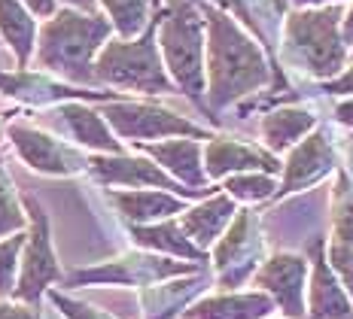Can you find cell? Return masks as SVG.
<instances>
[{
	"label": "cell",
	"mask_w": 353,
	"mask_h": 319,
	"mask_svg": "<svg viewBox=\"0 0 353 319\" xmlns=\"http://www.w3.org/2000/svg\"><path fill=\"white\" fill-rule=\"evenodd\" d=\"M292 3H296L299 10H314V6H338V3H344V0H292Z\"/></svg>",
	"instance_id": "ab89813d"
},
{
	"label": "cell",
	"mask_w": 353,
	"mask_h": 319,
	"mask_svg": "<svg viewBox=\"0 0 353 319\" xmlns=\"http://www.w3.org/2000/svg\"><path fill=\"white\" fill-rule=\"evenodd\" d=\"M234 213H238V207H234L229 195H208L198 207H192V210H183L176 225L183 228V234H186L198 249L208 252L213 243L223 237L225 228H229Z\"/></svg>",
	"instance_id": "ac0fdd59"
},
{
	"label": "cell",
	"mask_w": 353,
	"mask_h": 319,
	"mask_svg": "<svg viewBox=\"0 0 353 319\" xmlns=\"http://www.w3.org/2000/svg\"><path fill=\"white\" fill-rule=\"evenodd\" d=\"M55 119L61 122V128L77 140V143L88 146V150H101V152H113L122 155V143L116 140V134L110 131V125L101 119V113L83 107L79 101H64L55 110Z\"/></svg>",
	"instance_id": "ffe728a7"
},
{
	"label": "cell",
	"mask_w": 353,
	"mask_h": 319,
	"mask_svg": "<svg viewBox=\"0 0 353 319\" xmlns=\"http://www.w3.org/2000/svg\"><path fill=\"white\" fill-rule=\"evenodd\" d=\"M341 6L296 10L283 25L281 58L307 79L329 83L344 70L347 46L341 43Z\"/></svg>",
	"instance_id": "3957f363"
},
{
	"label": "cell",
	"mask_w": 353,
	"mask_h": 319,
	"mask_svg": "<svg viewBox=\"0 0 353 319\" xmlns=\"http://www.w3.org/2000/svg\"><path fill=\"white\" fill-rule=\"evenodd\" d=\"M110 201L131 225H152V222L171 219L186 210V201L171 192H113Z\"/></svg>",
	"instance_id": "603a6c76"
},
{
	"label": "cell",
	"mask_w": 353,
	"mask_h": 319,
	"mask_svg": "<svg viewBox=\"0 0 353 319\" xmlns=\"http://www.w3.org/2000/svg\"><path fill=\"white\" fill-rule=\"evenodd\" d=\"M0 92L28 103H55V101H119V92H77L61 83L40 76V73H0Z\"/></svg>",
	"instance_id": "e0dca14e"
},
{
	"label": "cell",
	"mask_w": 353,
	"mask_h": 319,
	"mask_svg": "<svg viewBox=\"0 0 353 319\" xmlns=\"http://www.w3.org/2000/svg\"><path fill=\"white\" fill-rule=\"evenodd\" d=\"M307 319H353V301L338 283L326 262V240L317 237L311 243V274H307Z\"/></svg>",
	"instance_id": "5bb4252c"
},
{
	"label": "cell",
	"mask_w": 353,
	"mask_h": 319,
	"mask_svg": "<svg viewBox=\"0 0 353 319\" xmlns=\"http://www.w3.org/2000/svg\"><path fill=\"white\" fill-rule=\"evenodd\" d=\"M225 195L232 201H244V204H259L265 198H274L277 183L268 174H232L225 176Z\"/></svg>",
	"instance_id": "f1b7e54d"
},
{
	"label": "cell",
	"mask_w": 353,
	"mask_h": 319,
	"mask_svg": "<svg viewBox=\"0 0 353 319\" xmlns=\"http://www.w3.org/2000/svg\"><path fill=\"white\" fill-rule=\"evenodd\" d=\"M141 152L159 161V167L168 170V176L176 183H186L192 192L210 195V180L204 174L201 146L195 140H165V143H141Z\"/></svg>",
	"instance_id": "2e32d148"
},
{
	"label": "cell",
	"mask_w": 353,
	"mask_h": 319,
	"mask_svg": "<svg viewBox=\"0 0 353 319\" xmlns=\"http://www.w3.org/2000/svg\"><path fill=\"white\" fill-rule=\"evenodd\" d=\"M156 0H101V6L107 10L110 25L119 34V40H134L146 31L150 25V10Z\"/></svg>",
	"instance_id": "4316f807"
},
{
	"label": "cell",
	"mask_w": 353,
	"mask_h": 319,
	"mask_svg": "<svg viewBox=\"0 0 353 319\" xmlns=\"http://www.w3.org/2000/svg\"><path fill=\"white\" fill-rule=\"evenodd\" d=\"M49 298H52V304L64 313V319H113L110 313H104V310H94L92 304L68 298V295H61L58 289H49Z\"/></svg>",
	"instance_id": "d6a6232c"
},
{
	"label": "cell",
	"mask_w": 353,
	"mask_h": 319,
	"mask_svg": "<svg viewBox=\"0 0 353 319\" xmlns=\"http://www.w3.org/2000/svg\"><path fill=\"white\" fill-rule=\"evenodd\" d=\"M64 3H68L70 10H77V12H85V16H94V6H98V0H64Z\"/></svg>",
	"instance_id": "f35d334b"
},
{
	"label": "cell",
	"mask_w": 353,
	"mask_h": 319,
	"mask_svg": "<svg viewBox=\"0 0 353 319\" xmlns=\"http://www.w3.org/2000/svg\"><path fill=\"white\" fill-rule=\"evenodd\" d=\"M156 3H159V0H156Z\"/></svg>",
	"instance_id": "b9f144b4"
},
{
	"label": "cell",
	"mask_w": 353,
	"mask_h": 319,
	"mask_svg": "<svg viewBox=\"0 0 353 319\" xmlns=\"http://www.w3.org/2000/svg\"><path fill=\"white\" fill-rule=\"evenodd\" d=\"M274 301L265 292H225L201 298L183 313V319H268Z\"/></svg>",
	"instance_id": "44dd1931"
},
{
	"label": "cell",
	"mask_w": 353,
	"mask_h": 319,
	"mask_svg": "<svg viewBox=\"0 0 353 319\" xmlns=\"http://www.w3.org/2000/svg\"><path fill=\"white\" fill-rule=\"evenodd\" d=\"M341 43L344 46H350L353 43V3H350V10L344 12V19H341Z\"/></svg>",
	"instance_id": "74e56055"
},
{
	"label": "cell",
	"mask_w": 353,
	"mask_h": 319,
	"mask_svg": "<svg viewBox=\"0 0 353 319\" xmlns=\"http://www.w3.org/2000/svg\"><path fill=\"white\" fill-rule=\"evenodd\" d=\"M19 3L25 6L28 12L40 16V19H52L55 16V0H19Z\"/></svg>",
	"instance_id": "d590c367"
},
{
	"label": "cell",
	"mask_w": 353,
	"mask_h": 319,
	"mask_svg": "<svg viewBox=\"0 0 353 319\" xmlns=\"http://www.w3.org/2000/svg\"><path fill=\"white\" fill-rule=\"evenodd\" d=\"M25 228V213L16 201V189L10 183V174L0 158V234H19Z\"/></svg>",
	"instance_id": "f546056e"
},
{
	"label": "cell",
	"mask_w": 353,
	"mask_h": 319,
	"mask_svg": "<svg viewBox=\"0 0 353 319\" xmlns=\"http://www.w3.org/2000/svg\"><path fill=\"white\" fill-rule=\"evenodd\" d=\"M113 25L101 16L77 10H58L43 25L37 43V68L58 73L70 83H94V55L104 49Z\"/></svg>",
	"instance_id": "7a4b0ae2"
},
{
	"label": "cell",
	"mask_w": 353,
	"mask_h": 319,
	"mask_svg": "<svg viewBox=\"0 0 353 319\" xmlns=\"http://www.w3.org/2000/svg\"><path fill=\"white\" fill-rule=\"evenodd\" d=\"M332 240L353 247V176L338 170L332 192Z\"/></svg>",
	"instance_id": "83f0119b"
},
{
	"label": "cell",
	"mask_w": 353,
	"mask_h": 319,
	"mask_svg": "<svg viewBox=\"0 0 353 319\" xmlns=\"http://www.w3.org/2000/svg\"><path fill=\"white\" fill-rule=\"evenodd\" d=\"M201 16L208 25V110H225L274 83V70L265 61L259 43L229 12L201 3Z\"/></svg>",
	"instance_id": "6da1fadb"
},
{
	"label": "cell",
	"mask_w": 353,
	"mask_h": 319,
	"mask_svg": "<svg viewBox=\"0 0 353 319\" xmlns=\"http://www.w3.org/2000/svg\"><path fill=\"white\" fill-rule=\"evenodd\" d=\"M338 167V152H335V140L332 131L326 125H317L314 134H307L301 140V146L290 152L283 170V183L277 185L274 198H286L292 192L311 189L314 183H320L323 176H329Z\"/></svg>",
	"instance_id": "8fae6325"
},
{
	"label": "cell",
	"mask_w": 353,
	"mask_h": 319,
	"mask_svg": "<svg viewBox=\"0 0 353 319\" xmlns=\"http://www.w3.org/2000/svg\"><path fill=\"white\" fill-rule=\"evenodd\" d=\"M101 119L110 125V131L116 137L137 140V143L141 140H159V137H195V140L213 137L201 125L189 122V119L176 116L165 107H152V103L113 101L101 110Z\"/></svg>",
	"instance_id": "8992f818"
},
{
	"label": "cell",
	"mask_w": 353,
	"mask_h": 319,
	"mask_svg": "<svg viewBox=\"0 0 353 319\" xmlns=\"http://www.w3.org/2000/svg\"><path fill=\"white\" fill-rule=\"evenodd\" d=\"M326 252H329V268L338 277V283L344 286V292H350V301H353V247L329 240Z\"/></svg>",
	"instance_id": "1f68e13d"
},
{
	"label": "cell",
	"mask_w": 353,
	"mask_h": 319,
	"mask_svg": "<svg viewBox=\"0 0 353 319\" xmlns=\"http://www.w3.org/2000/svg\"><path fill=\"white\" fill-rule=\"evenodd\" d=\"M131 237H134L137 247H146V249H161V252H171V256H180V258H189V262H208V252H201L183 234V228L176 225L174 219L168 222H152V225H131Z\"/></svg>",
	"instance_id": "cb8c5ba5"
},
{
	"label": "cell",
	"mask_w": 353,
	"mask_h": 319,
	"mask_svg": "<svg viewBox=\"0 0 353 319\" xmlns=\"http://www.w3.org/2000/svg\"><path fill=\"white\" fill-rule=\"evenodd\" d=\"M0 319H40L34 304H6L0 301Z\"/></svg>",
	"instance_id": "e575fe53"
},
{
	"label": "cell",
	"mask_w": 353,
	"mask_h": 319,
	"mask_svg": "<svg viewBox=\"0 0 353 319\" xmlns=\"http://www.w3.org/2000/svg\"><path fill=\"white\" fill-rule=\"evenodd\" d=\"M311 262L301 252H277V256L265 258L256 268V283L262 286L265 295H271L274 307H281L290 319L305 316V289Z\"/></svg>",
	"instance_id": "30bf717a"
},
{
	"label": "cell",
	"mask_w": 353,
	"mask_h": 319,
	"mask_svg": "<svg viewBox=\"0 0 353 319\" xmlns=\"http://www.w3.org/2000/svg\"><path fill=\"white\" fill-rule=\"evenodd\" d=\"M204 289V274L198 271L192 280H183V283H168L161 289H150L143 292V307H146V319H171L176 310L183 307L195 292Z\"/></svg>",
	"instance_id": "484cf974"
},
{
	"label": "cell",
	"mask_w": 353,
	"mask_h": 319,
	"mask_svg": "<svg viewBox=\"0 0 353 319\" xmlns=\"http://www.w3.org/2000/svg\"><path fill=\"white\" fill-rule=\"evenodd\" d=\"M85 167H92V174L107 185H131V189H141V185H152V189H165L176 198H208L201 192H189L180 189V183L171 180L159 165H152L150 158H131V155H94L85 161Z\"/></svg>",
	"instance_id": "7c38bea8"
},
{
	"label": "cell",
	"mask_w": 353,
	"mask_h": 319,
	"mask_svg": "<svg viewBox=\"0 0 353 319\" xmlns=\"http://www.w3.org/2000/svg\"><path fill=\"white\" fill-rule=\"evenodd\" d=\"M21 247H25V234H12L10 240H0V298L16 289V268Z\"/></svg>",
	"instance_id": "4dcf8cb0"
},
{
	"label": "cell",
	"mask_w": 353,
	"mask_h": 319,
	"mask_svg": "<svg viewBox=\"0 0 353 319\" xmlns=\"http://www.w3.org/2000/svg\"><path fill=\"white\" fill-rule=\"evenodd\" d=\"M314 128H317V116L307 107H277V110H271V113H265L262 125H259L262 140L271 155L286 152L290 146H296L301 137L311 134Z\"/></svg>",
	"instance_id": "7402d4cb"
},
{
	"label": "cell",
	"mask_w": 353,
	"mask_h": 319,
	"mask_svg": "<svg viewBox=\"0 0 353 319\" xmlns=\"http://www.w3.org/2000/svg\"><path fill=\"white\" fill-rule=\"evenodd\" d=\"M320 92L326 94H353V64L347 70H341L335 79H329V83L320 85Z\"/></svg>",
	"instance_id": "836d02e7"
},
{
	"label": "cell",
	"mask_w": 353,
	"mask_h": 319,
	"mask_svg": "<svg viewBox=\"0 0 353 319\" xmlns=\"http://www.w3.org/2000/svg\"><path fill=\"white\" fill-rule=\"evenodd\" d=\"M25 207L31 210V234L25 237V256H21V274H19V283L12 289L19 301L34 304L40 301V295L46 292L49 286L61 277L55 262V252H52V237H49V219L43 213L40 201L34 195H25Z\"/></svg>",
	"instance_id": "ba28073f"
},
{
	"label": "cell",
	"mask_w": 353,
	"mask_h": 319,
	"mask_svg": "<svg viewBox=\"0 0 353 319\" xmlns=\"http://www.w3.org/2000/svg\"><path fill=\"white\" fill-rule=\"evenodd\" d=\"M219 3L244 21L250 31H253L256 43H265V46H268L274 79L283 85V76H281V70H277V34H274V28L281 25L290 0H219Z\"/></svg>",
	"instance_id": "d6986e66"
},
{
	"label": "cell",
	"mask_w": 353,
	"mask_h": 319,
	"mask_svg": "<svg viewBox=\"0 0 353 319\" xmlns=\"http://www.w3.org/2000/svg\"><path fill=\"white\" fill-rule=\"evenodd\" d=\"M262 256H265V237L259 216L253 210H238L234 219L229 222V228L223 231V237L216 240V249H213L219 286L225 289L244 286L256 274V268L265 262Z\"/></svg>",
	"instance_id": "52a82bcc"
},
{
	"label": "cell",
	"mask_w": 353,
	"mask_h": 319,
	"mask_svg": "<svg viewBox=\"0 0 353 319\" xmlns=\"http://www.w3.org/2000/svg\"><path fill=\"white\" fill-rule=\"evenodd\" d=\"M159 55L171 83L195 101L204 103V16L192 0H171L168 10L156 21Z\"/></svg>",
	"instance_id": "277c9868"
},
{
	"label": "cell",
	"mask_w": 353,
	"mask_h": 319,
	"mask_svg": "<svg viewBox=\"0 0 353 319\" xmlns=\"http://www.w3.org/2000/svg\"><path fill=\"white\" fill-rule=\"evenodd\" d=\"M176 274H198V265L192 262H171V258H156V256H122L113 262L101 265V268H85L68 277V286H88V283H119V286H146L159 283L165 277Z\"/></svg>",
	"instance_id": "9c48e42d"
},
{
	"label": "cell",
	"mask_w": 353,
	"mask_h": 319,
	"mask_svg": "<svg viewBox=\"0 0 353 319\" xmlns=\"http://www.w3.org/2000/svg\"><path fill=\"white\" fill-rule=\"evenodd\" d=\"M94 83L128 88L141 94H171L174 83L165 73L156 43V19L137 40H107L94 58Z\"/></svg>",
	"instance_id": "5b68a950"
},
{
	"label": "cell",
	"mask_w": 353,
	"mask_h": 319,
	"mask_svg": "<svg viewBox=\"0 0 353 319\" xmlns=\"http://www.w3.org/2000/svg\"><path fill=\"white\" fill-rule=\"evenodd\" d=\"M335 119L344 125V128H353V98L338 103V107H335Z\"/></svg>",
	"instance_id": "8d00e7d4"
},
{
	"label": "cell",
	"mask_w": 353,
	"mask_h": 319,
	"mask_svg": "<svg viewBox=\"0 0 353 319\" xmlns=\"http://www.w3.org/2000/svg\"><path fill=\"white\" fill-rule=\"evenodd\" d=\"M0 34H3L6 46L16 55L19 70H25L34 55L37 21L31 19V12H28L19 0H0Z\"/></svg>",
	"instance_id": "d4e9b609"
},
{
	"label": "cell",
	"mask_w": 353,
	"mask_h": 319,
	"mask_svg": "<svg viewBox=\"0 0 353 319\" xmlns=\"http://www.w3.org/2000/svg\"><path fill=\"white\" fill-rule=\"evenodd\" d=\"M347 167H350V170H347V174L353 176V140H350V143H347Z\"/></svg>",
	"instance_id": "60d3db41"
},
{
	"label": "cell",
	"mask_w": 353,
	"mask_h": 319,
	"mask_svg": "<svg viewBox=\"0 0 353 319\" xmlns=\"http://www.w3.org/2000/svg\"><path fill=\"white\" fill-rule=\"evenodd\" d=\"M10 140L19 150V155L25 158L28 167L40 170V174H52V176H70L79 174L85 167V158L79 152H73L70 146H64L61 140L43 134V131L31 128V125H10Z\"/></svg>",
	"instance_id": "4fadbf2b"
},
{
	"label": "cell",
	"mask_w": 353,
	"mask_h": 319,
	"mask_svg": "<svg viewBox=\"0 0 353 319\" xmlns=\"http://www.w3.org/2000/svg\"><path fill=\"white\" fill-rule=\"evenodd\" d=\"M204 155V174L208 180H225L232 174H268L274 176L281 170V161L277 155L256 150L250 143H241V140L232 137H210Z\"/></svg>",
	"instance_id": "9a60e30c"
}]
</instances>
